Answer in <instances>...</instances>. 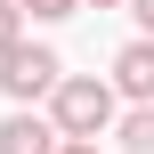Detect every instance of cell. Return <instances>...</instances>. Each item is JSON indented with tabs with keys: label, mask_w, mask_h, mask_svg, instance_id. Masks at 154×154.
<instances>
[{
	"label": "cell",
	"mask_w": 154,
	"mask_h": 154,
	"mask_svg": "<svg viewBox=\"0 0 154 154\" xmlns=\"http://www.w3.org/2000/svg\"><path fill=\"white\" fill-rule=\"evenodd\" d=\"M16 41H24V8H16V0H0V57H8Z\"/></svg>",
	"instance_id": "cell-7"
},
{
	"label": "cell",
	"mask_w": 154,
	"mask_h": 154,
	"mask_svg": "<svg viewBox=\"0 0 154 154\" xmlns=\"http://www.w3.org/2000/svg\"><path fill=\"white\" fill-rule=\"evenodd\" d=\"M0 89H8L16 106L57 97V89H65V57H57V49H41V41H16V49L0 57Z\"/></svg>",
	"instance_id": "cell-2"
},
{
	"label": "cell",
	"mask_w": 154,
	"mask_h": 154,
	"mask_svg": "<svg viewBox=\"0 0 154 154\" xmlns=\"http://www.w3.org/2000/svg\"><path fill=\"white\" fill-rule=\"evenodd\" d=\"M49 122H57L65 138H106V130L122 122V89L97 81V73H65V89L49 97Z\"/></svg>",
	"instance_id": "cell-1"
},
{
	"label": "cell",
	"mask_w": 154,
	"mask_h": 154,
	"mask_svg": "<svg viewBox=\"0 0 154 154\" xmlns=\"http://www.w3.org/2000/svg\"><path fill=\"white\" fill-rule=\"evenodd\" d=\"M16 8H24V16H32V24H57V16H73V8H81V0H16Z\"/></svg>",
	"instance_id": "cell-6"
},
{
	"label": "cell",
	"mask_w": 154,
	"mask_h": 154,
	"mask_svg": "<svg viewBox=\"0 0 154 154\" xmlns=\"http://www.w3.org/2000/svg\"><path fill=\"white\" fill-rule=\"evenodd\" d=\"M114 89L130 97V106H154V41H122V57H114Z\"/></svg>",
	"instance_id": "cell-4"
},
{
	"label": "cell",
	"mask_w": 154,
	"mask_h": 154,
	"mask_svg": "<svg viewBox=\"0 0 154 154\" xmlns=\"http://www.w3.org/2000/svg\"><path fill=\"white\" fill-rule=\"evenodd\" d=\"M114 138H122V154H154V106H130L114 122Z\"/></svg>",
	"instance_id": "cell-5"
},
{
	"label": "cell",
	"mask_w": 154,
	"mask_h": 154,
	"mask_svg": "<svg viewBox=\"0 0 154 154\" xmlns=\"http://www.w3.org/2000/svg\"><path fill=\"white\" fill-rule=\"evenodd\" d=\"M89 8H130V0H89Z\"/></svg>",
	"instance_id": "cell-10"
},
{
	"label": "cell",
	"mask_w": 154,
	"mask_h": 154,
	"mask_svg": "<svg viewBox=\"0 0 154 154\" xmlns=\"http://www.w3.org/2000/svg\"><path fill=\"white\" fill-rule=\"evenodd\" d=\"M65 154H97V138H65Z\"/></svg>",
	"instance_id": "cell-9"
},
{
	"label": "cell",
	"mask_w": 154,
	"mask_h": 154,
	"mask_svg": "<svg viewBox=\"0 0 154 154\" xmlns=\"http://www.w3.org/2000/svg\"><path fill=\"white\" fill-rule=\"evenodd\" d=\"M0 154H65V130H57L49 114H32V106H16V114L0 122Z\"/></svg>",
	"instance_id": "cell-3"
},
{
	"label": "cell",
	"mask_w": 154,
	"mask_h": 154,
	"mask_svg": "<svg viewBox=\"0 0 154 154\" xmlns=\"http://www.w3.org/2000/svg\"><path fill=\"white\" fill-rule=\"evenodd\" d=\"M130 16H138V32L154 41V0H130Z\"/></svg>",
	"instance_id": "cell-8"
}]
</instances>
